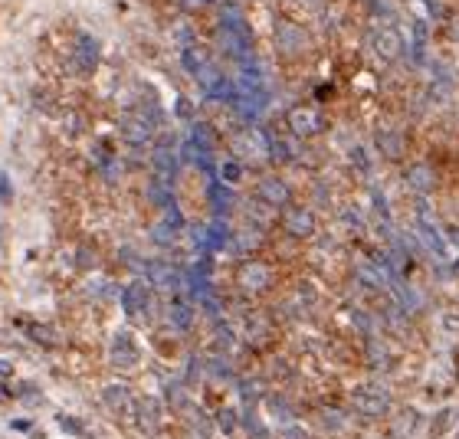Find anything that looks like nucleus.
<instances>
[{"instance_id":"25","label":"nucleus","mask_w":459,"mask_h":439,"mask_svg":"<svg viewBox=\"0 0 459 439\" xmlns=\"http://www.w3.org/2000/svg\"><path fill=\"white\" fill-rule=\"evenodd\" d=\"M414 426H417V413H414V410H404L391 426V439H410Z\"/></svg>"},{"instance_id":"30","label":"nucleus","mask_w":459,"mask_h":439,"mask_svg":"<svg viewBox=\"0 0 459 439\" xmlns=\"http://www.w3.org/2000/svg\"><path fill=\"white\" fill-rule=\"evenodd\" d=\"M56 423H60L63 430L66 433H72V436H79V439H89V426L85 423H79L76 416H66V413H60L56 416Z\"/></svg>"},{"instance_id":"7","label":"nucleus","mask_w":459,"mask_h":439,"mask_svg":"<svg viewBox=\"0 0 459 439\" xmlns=\"http://www.w3.org/2000/svg\"><path fill=\"white\" fill-rule=\"evenodd\" d=\"M282 227H286V233L296 237V239L315 237V217H312V210H306V207H286V210H282Z\"/></svg>"},{"instance_id":"35","label":"nucleus","mask_w":459,"mask_h":439,"mask_svg":"<svg viewBox=\"0 0 459 439\" xmlns=\"http://www.w3.org/2000/svg\"><path fill=\"white\" fill-rule=\"evenodd\" d=\"M217 423H220L223 436H233V433H237V413H233V410H220V413H217Z\"/></svg>"},{"instance_id":"32","label":"nucleus","mask_w":459,"mask_h":439,"mask_svg":"<svg viewBox=\"0 0 459 439\" xmlns=\"http://www.w3.org/2000/svg\"><path fill=\"white\" fill-rule=\"evenodd\" d=\"M239 178H243V164H239V161H223L220 164V180L223 184H237Z\"/></svg>"},{"instance_id":"31","label":"nucleus","mask_w":459,"mask_h":439,"mask_svg":"<svg viewBox=\"0 0 459 439\" xmlns=\"http://www.w3.org/2000/svg\"><path fill=\"white\" fill-rule=\"evenodd\" d=\"M30 338L40 341V345H46V347L60 345V335H53V328H46V325H30Z\"/></svg>"},{"instance_id":"14","label":"nucleus","mask_w":459,"mask_h":439,"mask_svg":"<svg viewBox=\"0 0 459 439\" xmlns=\"http://www.w3.org/2000/svg\"><path fill=\"white\" fill-rule=\"evenodd\" d=\"M99 66V40L89 33H79L76 40V69L82 76H89L92 69Z\"/></svg>"},{"instance_id":"20","label":"nucleus","mask_w":459,"mask_h":439,"mask_svg":"<svg viewBox=\"0 0 459 439\" xmlns=\"http://www.w3.org/2000/svg\"><path fill=\"white\" fill-rule=\"evenodd\" d=\"M204 92H207V99H213V102H233L237 99V85L230 82L223 72H217V76L204 85Z\"/></svg>"},{"instance_id":"34","label":"nucleus","mask_w":459,"mask_h":439,"mask_svg":"<svg viewBox=\"0 0 459 439\" xmlns=\"http://www.w3.org/2000/svg\"><path fill=\"white\" fill-rule=\"evenodd\" d=\"M367 361L374 364V367H384V364H387V347L381 345V341H367Z\"/></svg>"},{"instance_id":"36","label":"nucleus","mask_w":459,"mask_h":439,"mask_svg":"<svg viewBox=\"0 0 459 439\" xmlns=\"http://www.w3.org/2000/svg\"><path fill=\"white\" fill-rule=\"evenodd\" d=\"M164 223H171V227H174V229H180V227H184V217H180L178 203H168V207H164Z\"/></svg>"},{"instance_id":"8","label":"nucleus","mask_w":459,"mask_h":439,"mask_svg":"<svg viewBox=\"0 0 459 439\" xmlns=\"http://www.w3.org/2000/svg\"><path fill=\"white\" fill-rule=\"evenodd\" d=\"M138 357H141V351H138L135 338H131L128 331H119V335L112 338V364H115L119 371H131V367H138Z\"/></svg>"},{"instance_id":"33","label":"nucleus","mask_w":459,"mask_h":439,"mask_svg":"<svg viewBox=\"0 0 459 439\" xmlns=\"http://www.w3.org/2000/svg\"><path fill=\"white\" fill-rule=\"evenodd\" d=\"M174 237H178V229L171 227V223H158V227L151 229V239L158 246H171V243H174Z\"/></svg>"},{"instance_id":"17","label":"nucleus","mask_w":459,"mask_h":439,"mask_svg":"<svg viewBox=\"0 0 459 439\" xmlns=\"http://www.w3.org/2000/svg\"><path fill=\"white\" fill-rule=\"evenodd\" d=\"M377 151L384 154L387 161H400L404 158V148H407V141H404V135L400 131H394V128H384V131H377Z\"/></svg>"},{"instance_id":"26","label":"nucleus","mask_w":459,"mask_h":439,"mask_svg":"<svg viewBox=\"0 0 459 439\" xmlns=\"http://www.w3.org/2000/svg\"><path fill=\"white\" fill-rule=\"evenodd\" d=\"M453 420H456V410H453V406H443L440 413L433 416V423H430V439L446 436V430L453 426Z\"/></svg>"},{"instance_id":"13","label":"nucleus","mask_w":459,"mask_h":439,"mask_svg":"<svg viewBox=\"0 0 459 439\" xmlns=\"http://www.w3.org/2000/svg\"><path fill=\"white\" fill-rule=\"evenodd\" d=\"M102 397H105V406H109L115 416H131L138 410L135 397H131V390H128L125 384H109Z\"/></svg>"},{"instance_id":"3","label":"nucleus","mask_w":459,"mask_h":439,"mask_svg":"<svg viewBox=\"0 0 459 439\" xmlns=\"http://www.w3.org/2000/svg\"><path fill=\"white\" fill-rule=\"evenodd\" d=\"M119 131H122V138H125L128 144H135V148H141V144L151 141L154 125L145 119V115H141V112H128V115H122Z\"/></svg>"},{"instance_id":"38","label":"nucleus","mask_w":459,"mask_h":439,"mask_svg":"<svg viewBox=\"0 0 459 439\" xmlns=\"http://www.w3.org/2000/svg\"><path fill=\"white\" fill-rule=\"evenodd\" d=\"M178 119H184V121L194 119V105H190V99H184V95L178 99Z\"/></svg>"},{"instance_id":"12","label":"nucleus","mask_w":459,"mask_h":439,"mask_svg":"<svg viewBox=\"0 0 459 439\" xmlns=\"http://www.w3.org/2000/svg\"><path fill=\"white\" fill-rule=\"evenodd\" d=\"M256 197L266 203V207H289V200H292V190H289V184L286 180H279V178H263L259 180V190H256Z\"/></svg>"},{"instance_id":"15","label":"nucleus","mask_w":459,"mask_h":439,"mask_svg":"<svg viewBox=\"0 0 459 439\" xmlns=\"http://www.w3.org/2000/svg\"><path fill=\"white\" fill-rule=\"evenodd\" d=\"M217 40H220V50L227 53L230 60H237V63H247L249 60V36H239L233 33V30H217Z\"/></svg>"},{"instance_id":"21","label":"nucleus","mask_w":459,"mask_h":439,"mask_svg":"<svg viewBox=\"0 0 459 439\" xmlns=\"http://www.w3.org/2000/svg\"><path fill=\"white\" fill-rule=\"evenodd\" d=\"M355 276L364 282L367 288H384V286H387V279H391V272L384 269L381 262H377V266H367V262H361V266L355 269Z\"/></svg>"},{"instance_id":"41","label":"nucleus","mask_w":459,"mask_h":439,"mask_svg":"<svg viewBox=\"0 0 459 439\" xmlns=\"http://www.w3.org/2000/svg\"><path fill=\"white\" fill-rule=\"evenodd\" d=\"M351 161H355L361 170H367V158H364V151H361V148H355V151H351Z\"/></svg>"},{"instance_id":"11","label":"nucleus","mask_w":459,"mask_h":439,"mask_svg":"<svg viewBox=\"0 0 459 439\" xmlns=\"http://www.w3.org/2000/svg\"><path fill=\"white\" fill-rule=\"evenodd\" d=\"M374 53L384 63L400 60V53H404V36H400L397 26H381V30H377L374 33Z\"/></svg>"},{"instance_id":"1","label":"nucleus","mask_w":459,"mask_h":439,"mask_svg":"<svg viewBox=\"0 0 459 439\" xmlns=\"http://www.w3.org/2000/svg\"><path fill=\"white\" fill-rule=\"evenodd\" d=\"M351 403H355L357 413H364V416H384L391 410V394L384 387H377V384H364V387L355 390Z\"/></svg>"},{"instance_id":"44","label":"nucleus","mask_w":459,"mask_h":439,"mask_svg":"<svg viewBox=\"0 0 459 439\" xmlns=\"http://www.w3.org/2000/svg\"><path fill=\"white\" fill-rule=\"evenodd\" d=\"M10 374H14V364H10V361H0V380H7Z\"/></svg>"},{"instance_id":"37","label":"nucleus","mask_w":459,"mask_h":439,"mask_svg":"<svg viewBox=\"0 0 459 439\" xmlns=\"http://www.w3.org/2000/svg\"><path fill=\"white\" fill-rule=\"evenodd\" d=\"M210 374L213 377H230V361L227 357H210Z\"/></svg>"},{"instance_id":"39","label":"nucleus","mask_w":459,"mask_h":439,"mask_svg":"<svg viewBox=\"0 0 459 439\" xmlns=\"http://www.w3.org/2000/svg\"><path fill=\"white\" fill-rule=\"evenodd\" d=\"M14 197V187H10V178L0 170V200H10Z\"/></svg>"},{"instance_id":"24","label":"nucleus","mask_w":459,"mask_h":439,"mask_svg":"<svg viewBox=\"0 0 459 439\" xmlns=\"http://www.w3.org/2000/svg\"><path fill=\"white\" fill-rule=\"evenodd\" d=\"M190 141L200 144L204 151H213V148H217V135H213V128L207 125V121H194V125H190Z\"/></svg>"},{"instance_id":"46","label":"nucleus","mask_w":459,"mask_h":439,"mask_svg":"<svg viewBox=\"0 0 459 439\" xmlns=\"http://www.w3.org/2000/svg\"><path fill=\"white\" fill-rule=\"evenodd\" d=\"M453 272H456V276H459V259H456V262H453Z\"/></svg>"},{"instance_id":"45","label":"nucleus","mask_w":459,"mask_h":439,"mask_svg":"<svg viewBox=\"0 0 459 439\" xmlns=\"http://www.w3.org/2000/svg\"><path fill=\"white\" fill-rule=\"evenodd\" d=\"M450 239L459 246V227H453V229H450Z\"/></svg>"},{"instance_id":"40","label":"nucleus","mask_w":459,"mask_h":439,"mask_svg":"<svg viewBox=\"0 0 459 439\" xmlns=\"http://www.w3.org/2000/svg\"><path fill=\"white\" fill-rule=\"evenodd\" d=\"M168 400L174 406H184V390H180V387H168Z\"/></svg>"},{"instance_id":"5","label":"nucleus","mask_w":459,"mask_h":439,"mask_svg":"<svg viewBox=\"0 0 459 439\" xmlns=\"http://www.w3.org/2000/svg\"><path fill=\"white\" fill-rule=\"evenodd\" d=\"M122 308H125L128 318H148L151 315V292H148L145 282H131L122 292Z\"/></svg>"},{"instance_id":"22","label":"nucleus","mask_w":459,"mask_h":439,"mask_svg":"<svg viewBox=\"0 0 459 439\" xmlns=\"http://www.w3.org/2000/svg\"><path fill=\"white\" fill-rule=\"evenodd\" d=\"M168 315H171V325H174L178 331H188L190 321H194V312H190V305L184 302V298H174L171 308H168Z\"/></svg>"},{"instance_id":"10","label":"nucleus","mask_w":459,"mask_h":439,"mask_svg":"<svg viewBox=\"0 0 459 439\" xmlns=\"http://www.w3.org/2000/svg\"><path fill=\"white\" fill-rule=\"evenodd\" d=\"M145 276H148V282H151L154 288H161V292H178L180 288V272L174 269L171 262H161V259L145 262Z\"/></svg>"},{"instance_id":"27","label":"nucleus","mask_w":459,"mask_h":439,"mask_svg":"<svg viewBox=\"0 0 459 439\" xmlns=\"http://www.w3.org/2000/svg\"><path fill=\"white\" fill-rule=\"evenodd\" d=\"M148 197H151L158 207H168V203H174V197H171V184H164V180H158V178L148 184Z\"/></svg>"},{"instance_id":"2","label":"nucleus","mask_w":459,"mask_h":439,"mask_svg":"<svg viewBox=\"0 0 459 439\" xmlns=\"http://www.w3.org/2000/svg\"><path fill=\"white\" fill-rule=\"evenodd\" d=\"M286 121H289V128H292V135L296 138H315V135H322L325 131L322 112L308 109V105H296V109H289Z\"/></svg>"},{"instance_id":"4","label":"nucleus","mask_w":459,"mask_h":439,"mask_svg":"<svg viewBox=\"0 0 459 439\" xmlns=\"http://www.w3.org/2000/svg\"><path fill=\"white\" fill-rule=\"evenodd\" d=\"M276 46H279L286 56H298V53L308 46V36L306 30L298 23H292V20H279L276 23Z\"/></svg>"},{"instance_id":"28","label":"nucleus","mask_w":459,"mask_h":439,"mask_svg":"<svg viewBox=\"0 0 459 439\" xmlns=\"http://www.w3.org/2000/svg\"><path fill=\"white\" fill-rule=\"evenodd\" d=\"M410 50H414V60H417V63L426 60V23H423V20H417V23H414V46H410Z\"/></svg>"},{"instance_id":"43","label":"nucleus","mask_w":459,"mask_h":439,"mask_svg":"<svg viewBox=\"0 0 459 439\" xmlns=\"http://www.w3.org/2000/svg\"><path fill=\"white\" fill-rule=\"evenodd\" d=\"M204 4H210V0H180V7L184 10H200Z\"/></svg>"},{"instance_id":"23","label":"nucleus","mask_w":459,"mask_h":439,"mask_svg":"<svg viewBox=\"0 0 459 439\" xmlns=\"http://www.w3.org/2000/svg\"><path fill=\"white\" fill-rule=\"evenodd\" d=\"M180 63H184V69H188L190 76H197V72H200V69L207 66V50L204 46H188V50L180 53Z\"/></svg>"},{"instance_id":"29","label":"nucleus","mask_w":459,"mask_h":439,"mask_svg":"<svg viewBox=\"0 0 459 439\" xmlns=\"http://www.w3.org/2000/svg\"><path fill=\"white\" fill-rule=\"evenodd\" d=\"M138 410H141V430L158 433V403H154V400H145Z\"/></svg>"},{"instance_id":"9","label":"nucleus","mask_w":459,"mask_h":439,"mask_svg":"<svg viewBox=\"0 0 459 439\" xmlns=\"http://www.w3.org/2000/svg\"><path fill=\"white\" fill-rule=\"evenodd\" d=\"M239 286L247 292H266L272 286V269L259 259H249L239 266Z\"/></svg>"},{"instance_id":"16","label":"nucleus","mask_w":459,"mask_h":439,"mask_svg":"<svg viewBox=\"0 0 459 439\" xmlns=\"http://www.w3.org/2000/svg\"><path fill=\"white\" fill-rule=\"evenodd\" d=\"M404 180H407L410 190H417V194H430V190L436 187V170L420 161V164H410L407 174H404Z\"/></svg>"},{"instance_id":"42","label":"nucleus","mask_w":459,"mask_h":439,"mask_svg":"<svg viewBox=\"0 0 459 439\" xmlns=\"http://www.w3.org/2000/svg\"><path fill=\"white\" fill-rule=\"evenodd\" d=\"M217 341H220L223 347L233 345V335H230V328H217Z\"/></svg>"},{"instance_id":"6","label":"nucleus","mask_w":459,"mask_h":439,"mask_svg":"<svg viewBox=\"0 0 459 439\" xmlns=\"http://www.w3.org/2000/svg\"><path fill=\"white\" fill-rule=\"evenodd\" d=\"M151 164H154V174H158V180H164V184H171V180L178 178L180 154L174 151V144H171V138H164V141L158 144V148H154Z\"/></svg>"},{"instance_id":"19","label":"nucleus","mask_w":459,"mask_h":439,"mask_svg":"<svg viewBox=\"0 0 459 439\" xmlns=\"http://www.w3.org/2000/svg\"><path fill=\"white\" fill-rule=\"evenodd\" d=\"M210 203H213V213L217 217H223V213L233 210V203H237V197H233V190L230 187H223V180H210Z\"/></svg>"},{"instance_id":"18","label":"nucleus","mask_w":459,"mask_h":439,"mask_svg":"<svg viewBox=\"0 0 459 439\" xmlns=\"http://www.w3.org/2000/svg\"><path fill=\"white\" fill-rule=\"evenodd\" d=\"M220 26L223 30H233L239 36H249V26H247V17H243V10L237 4H223L220 7Z\"/></svg>"}]
</instances>
